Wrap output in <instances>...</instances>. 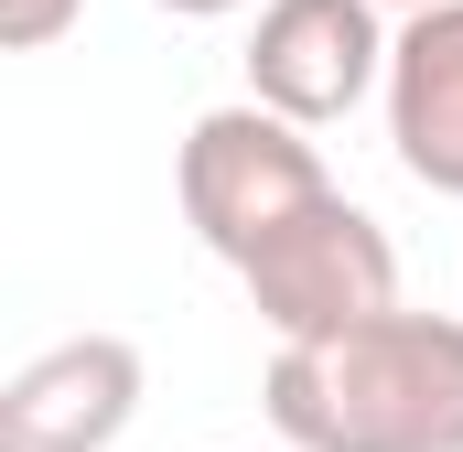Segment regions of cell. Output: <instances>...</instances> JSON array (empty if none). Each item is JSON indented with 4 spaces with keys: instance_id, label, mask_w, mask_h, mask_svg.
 Returning <instances> with one entry per match:
<instances>
[{
    "instance_id": "cell-1",
    "label": "cell",
    "mask_w": 463,
    "mask_h": 452,
    "mask_svg": "<svg viewBox=\"0 0 463 452\" xmlns=\"http://www.w3.org/2000/svg\"><path fill=\"white\" fill-rule=\"evenodd\" d=\"M269 431L291 452H463V313H388L335 344H269Z\"/></svg>"
},
{
    "instance_id": "cell-2",
    "label": "cell",
    "mask_w": 463,
    "mask_h": 452,
    "mask_svg": "<svg viewBox=\"0 0 463 452\" xmlns=\"http://www.w3.org/2000/svg\"><path fill=\"white\" fill-rule=\"evenodd\" d=\"M173 194H184V226H194L227 269H248L291 216H313V205L335 194V173H324L313 129H291L280 108L237 98V108H205L194 129H184Z\"/></svg>"
},
{
    "instance_id": "cell-3",
    "label": "cell",
    "mask_w": 463,
    "mask_h": 452,
    "mask_svg": "<svg viewBox=\"0 0 463 452\" xmlns=\"http://www.w3.org/2000/svg\"><path fill=\"white\" fill-rule=\"evenodd\" d=\"M237 280H248V313L269 324V344H335L399 313V248L355 194H324L313 216H291Z\"/></svg>"
},
{
    "instance_id": "cell-4",
    "label": "cell",
    "mask_w": 463,
    "mask_h": 452,
    "mask_svg": "<svg viewBox=\"0 0 463 452\" xmlns=\"http://www.w3.org/2000/svg\"><path fill=\"white\" fill-rule=\"evenodd\" d=\"M388 11L377 0H259L248 33V98L291 129H335L366 98H388Z\"/></svg>"
},
{
    "instance_id": "cell-5",
    "label": "cell",
    "mask_w": 463,
    "mask_h": 452,
    "mask_svg": "<svg viewBox=\"0 0 463 452\" xmlns=\"http://www.w3.org/2000/svg\"><path fill=\"white\" fill-rule=\"evenodd\" d=\"M140 344L129 334H65L0 377V452H109L140 420Z\"/></svg>"
},
{
    "instance_id": "cell-6",
    "label": "cell",
    "mask_w": 463,
    "mask_h": 452,
    "mask_svg": "<svg viewBox=\"0 0 463 452\" xmlns=\"http://www.w3.org/2000/svg\"><path fill=\"white\" fill-rule=\"evenodd\" d=\"M388 151L410 184L463 205V0L399 22L388 43Z\"/></svg>"
},
{
    "instance_id": "cell-7",
    "label": "cell",
    "mask_w": 463,
    "mask_h": 452,
    "mask_svg": "<svg viewBox=\"0 0 463 452\" xmlns=\"http://www.w3.org/2000/svg\"><path fill=\"white\" fill-rule=\"evenodd\" d=\"M76 11H87V0H0V43H11V54H43V43L76 33Z\"/></svg>"
},
{
    "instance_id": "cell-8",
    "label": "cell",
    "mask_w": 463,
    "mask_h": 452,
    "mask_svg": "<svg viewBox=\"0 0 463 452\" xmlns=\"http://www.w3.org/2000/svg\"><path fill=\"white\" fill-rule=\"evenodd\" d=\"M173 22H227V11H248V0H162Z\"/></svg>"
},
{
    "instance_id": "cell-9",
    "label": "cell",
    "mask_w": 463,
    "mask_h": 452,
    "mask_svg": "<svg viewBox=\"0 0 463 452\" xmlns=\"http://www.w3.org/2000/svg\"><path fill=\"white\" fill-rule=\"evenodd\" d=\"M377 11H399V22H420V11H442V0H377Z\"/></svg>"
}]
</instances>
